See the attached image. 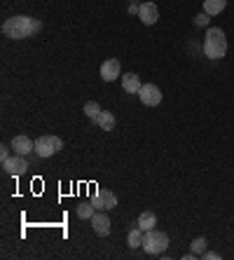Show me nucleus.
<instances>
[{
	"instance_id": "a211bd4d",
	"label": "nucleus",
	"mask_w": 234,
	"mask_h": 260,
	"mask_svg": "<svg viewBox=\"0 0 234 260\" xmlns=\"http://www.w3.org/2000/svg\"><path fill=\"white\" fill-rule=\"evenodd\" d=\"M94 213H96V206L91 204V202H82L78 206V218H82V220H91Z\"/></svg>"
},
{
	"instance_id": "2eb2a0df",
	"label": "nucleus",
	"mask_w": 234,
	"mask_h": 260,
	"mask_svg": "<svg viewBox=\"0 0 234 260\" xmlns=\"http://www.w3.org/2000/svg\"><path fill=\"white\" fill-rule=\"evenodd\" d=\"M96 124L103 129V132H113V129H115V115H113V113H108V110H103L101 115H98Z\"/></svg>"
},
{
	"instance_id": "4be33fe9",
	"label": "nucleus",
	"mask_w": 234,
	"mask_h": 260,
	"mask_svg": "<svg viewBox=\"0 0 234 260\" xmlns=\"http://www.w3.org/2000/svg\"><path fill=\"white\" fill-rule=\"evenodd\" d=\"M204 258H206V260H216V258H220V253H213V251H206V253H204Z\"/></svg>"
},
{
	"instance_id": "9d476101",
	"label": "nucleus",
	"mask_w": 234,
	"mask_h": 260,
	"mask_svg": "<svg viewBox=\"0 0 234 260\" xmlns=\"http://www.w3.org/2000/svg\"><path fill=\"white\" fill-rule=\"evenodd\" d=\"M122 75V68H120V61L117 59H108L101 63V78L106 80V82H113V80H117Z\"/></svg>"
},
{
	"instance_id": "1a4fd4ad",
	"label": "nucleus",
	"mask_w": 234,
	"mask_h": 260,
	"mask_svg": "<svg viewBox=\"0 0 234 260\" xmlns=\"http://www.w3.org/2000/svg\"><path fill=\"white\" fill-rule=\"evenodd\" d=\"M138 19L143 21L145 26H152L159 19V10H157L155 3H143V5L138 7Z\"/></svg>"
},
{
	"instance_id": "412c9836",
	"label": "nucleus",
	"mask_w": 234,
	"mask_h": 260,
	"mask_svg": "<svg viewBox=\"0 0 234 260\" xmlns=\"http://www.w3.org/2000/svg\"><path fill=\"white\" fill-rule=\"evenodd\" d=\"M10 155H12V152L7 150V145H3V148H0V159H3V162H5V159L10 157Z\"/></svg>"
},
{
	"instance_id": "0eeeda50",
	"label": "nucleus",
	"mask_w": 234,
	"mask_h": 260,
	"mask_svg": "<svg viewBox=\"0 0 234 260\" xmlns=\"http://www.w3.org/2000/svg\"><path fill=\"white\" fill-rule=\"evenodd\" d=\"M138 99H141V103L143 106H159L162 103V89L157 85H143L141 87V91H138Z\"/></svg>"
},
{
	"instance_id": "6e6552de",
	"label": "nucleus",
	"mask_w": 234,
	"mask_h": 260,
	"mask_svg": "<svg viewBox=\"0 0 234 260\" xmlns=\"http://www.w3.org/2000/svg\"><path fill=\"white\" fill-rule=\"evenodd\" d=\"M91 228H94V232H96L98 237H108L110 230H113V223H110V218L106 211H96L94 216H91Z\"/></svg>"
},
{
	"instance_id": "7ed1b4c3",
	"label": "nucleus",
	"mask_w": 234,
	"mask_h": 260,
	"mask_svg": "<svg viewBox=\"0 0 234 260\" xmlns=\"http://www.w3.org/2000/svg\"><path fill=\"white\" fill-rule=\"evenodd\" d=\"M143 248H145V253H150V255L164 253L169 248V235L162 230H157V228H152V230H148L143 237Z\"/></svg>"
},
{
	"instance_id": "dca6fc26",
	"label": "nucleus",
	"mask_w": 234,
	"mask_h": 260,
	"mask_svg": "<svg viewBox=\"0 0 234 260\" xmlns=\"http://www.w3.org/2000/svg\"><path fill=\"white\" fill-rule=\"evenodd\" d=\"M143 237H145V232L136 225V228H133V230L129 232L126 242H129V246H131V248H138V246H143Z\"/></svg>"
},
{
	"instance_id": "20e7f679",
	"label": "nucleus",
	"mask_w": 234,
	"mask_h": 260,
	"mask_svg": "<svg viewBox=\"0 0 234 260\" xmlns=\"http://www.w3.org/2000/svg\"><path fill=\"white\" fill-rule=\"evenodd\" d=\"M61 139L59 136H40L36 139V155L38 157H52L61 150Z\"/></svg>"
},
{
	"instance_id": "f8f14e48",
	"label": "nucleus",
	"mask_w": 234,
	"mask_h": 260,
	"mask_svg": "<svg viewBox=\"0 0 234 260\" xmlns=\"http://www.w3.org/2000/svg\"><path fill=\"white\" fill-rule=\"evenodd\" d=\"M141 78H138L136 73H126V75H122V89L126 91V94H138L141 91Z\"/></svg>"
},
{
	"instance_id": "9b49d317",
	"label": "nucleus",
	"mask_w": 234,
	"mask_h": 260,
	"mask_svg": "<svg viewBox=\"0 0 234 260\" xmlns=\"http://www.w3.org/2000/svg\"><path fill=\"white\" fill-rule=\"evenodd\" d=\"M12 150L17 152V155H28V152L36 150V143L28 139V136H14L12 139Z\"/></svg>"
},
{
	"instance_id": "423d86ee",
	"label": "nucleus",
	"mask_w": 234,
	"mask_h": 260,
	"mask_svg": "<svg viewBox=\"0 0 234 260\" xmlns=\"http://www.w3.org/2000/svg\"><path fill=\"white\" fill-rule=\"evenodd\" d=\"M3 169H5V174H10V176H21V174H26V169H28V162H26L24 155L12 152V155L3 162Z\"/></svg>"
},
{
	"instance_id": "ddd939ff",
	"label": "nucleus",
	"mask_w": 234,
	"mask_h": 260,
	"mask_svg": "<svg viewBox=\"0 0 234 260\" xmlns=\"http://www.w3.org/2000/svg\"><path fill=\"white\" fill-rule=\"evenodd\" d=\"M138 228H141V230L143 232H148V230H152V228H155L157 225V216L152 211H143L141 213V216H138Z\"/></svg>"
},
{
	"instance_id": "aec40b11",
	"label": "nucleus",
	"mask_w": 234,
	"mask_h": 260,
	"mask_svg": "<svg viewBox=\"0 0 234 260\" xmlns=\"http://www.w3.org/2000/svg\"><path fill=\"white\" fill-rule=\"evenodd\" d=\"M209 17H211V14H197V17H194V24H197V26H209Z\"/></svg>"
},
{
	"instance_id": "39448f33",
	"label": "nucleus",
	"mask_w": 234,
	"mask_h": 260,
	"mask_svg": "<svg viewBox=\"0 0 234 260\" xmlns=\"http://www.w3.org/2000/svg\"><path fill=\"white\" fill-rule=\"evenodd\" d=\"M89 202L96 206V211H110V209L117 206V194L110 192V190H98Z\"/></svg>"
},
{
	"instance_id": "f3484780",
	"label": "nucleus",
	"mask_w": 234,
	"mask_h": 260,
	"mask_svg": "<svg viewBox=\"0 0 234 260\" xmlns=\"http://www.w3.org/2000/svg\"><path fill=\"white\" fill-rule=\"evenodd\" d=\"M101 113H103V110H101V106H98L96 101H87V103H84V115L89 117L91 122H96Z\"/></svg>"
},
{
	"instance_id": "6ab92c4d",
	"label": "nucleus",
	"mask_w": 234,
	"mask_h": 260,
	"mask_svg": "<svg viewBox=\"0 0 234 260\" xmlns=\"http://www.w3.org/2000/svg\"><path fill=\"white\" fill-rule=\"evenodd\" d=\"M192 253L197 255V258H204V253H206V239L204 237H197L192 242Z\"/></svg>"
},
{
	"instance_id": "4468645a",
	"label": "nucleus",
	"mask_w": 234,
	"mask_h": 260,
	"mask_svg": "<svg viewBox=\"0 0 234 260\" xmlns=\"http://www.w3.org/2000/svg\"><path fill=\"white\" fill-rule=\"evenodd\" d=\"M225 7H227V0H204V12L211 14V17L220 14Z\"/></svg>"
},
{
	"instance_id": "f03ea898",
	"label": "nucleus",
	"mask_w": 234,
	"mask_h": 260,
	"mask_svg": "<svg viewBox=\"0 0 234 260\" xmlns=\"http://www.w3.org/2000/svg\"><path fill=\"white\" fill-rule=\"evenodd\" d=\"M227 54V36L222 28H209L204 38V56L206 59H222Z\"/></svg>"
},
{
	"instance_id": "f257e3e1",
	"label": "nucleus",
	"mask_w": 234,
	"mask_h": 260,
	"mask_svg": "<svg viewBox=\"0 0 234 260\" xmlns=\"http://www.w3.org/2000/svg\"><path fill=\"white\" fill-rule=\"evenodd\" d=\"M40 28H42V24L38 19L24 17V14L5 19V24H3V33H5L7 38H12V40H26V38H30Z\"/></svg>"
}]
</instances>
